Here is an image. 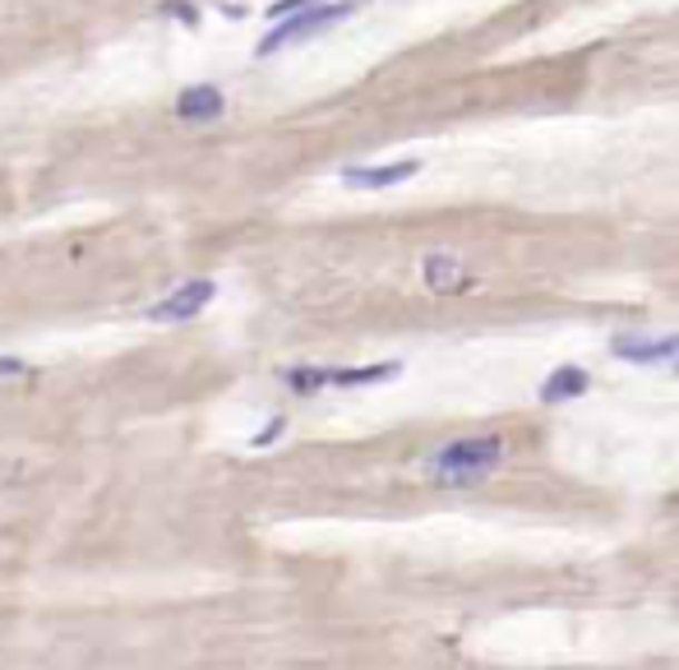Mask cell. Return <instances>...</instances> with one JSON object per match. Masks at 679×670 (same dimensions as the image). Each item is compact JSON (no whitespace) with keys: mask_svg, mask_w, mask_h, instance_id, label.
Returning a JSON list of instances; mask_svg holds the SVG:
<instances>
[{"mask_svg":"<svg viewBox=\"0 0 679 670\" xmlns=\"http://www.w3.org/2000/svg\"><path fill=\"white\" fill-rule=\"evenodd\" d=\"M500 463H504V435H462V440H449L444 449L430 453L425 472L435 485L468 491V485H481Z\"/></svg>","mask_w":679,"mask_h":670,"instance_id":"obj_1","label":"cell"},{"mask_svg":"<svg viewBox=\"0 0 679 670\" xmlns=\"http://www.w3.org/2000/svg\"><path fill=\"white\" fill-rule=\"evenodd\" d=\"M361 6L365 0H315V6H305V10H296L287 19H273V33L259 38V56H273L283 47H296L305 38H315V33H324V28L352 19Z\"/></svg>","mask_w":679,"mask_h":670,"instance_id":"obj_2","label":"cell"},{"mask_svg":"<svg viewBox=\"0 0 679 670\" xmlns=\"http://www.w3.org/2000/svg\"><path fill=\"white\" fill-rule=\"evenodd\" d=\"M213 300H218V283L213 278H190V283L171 287L167 296H158L152 306H144V319H152V324H190L213 306Z\"/></svg>","mask_w":679,"mask_h":670,"instance_id":"obj_3","label":"cell"},{"mask_svg":"<svg viewBox=\"0 0 679 670\" xmlns=\"http://www.w3.org/2000/svg\"><path fill=\"white\" fill-rule=\"evenodd\" d=\"M227 111V93L218 83H190L180 88L176 98V120H185V126H208V120H218Z\"/></svg>","mask_w":679,"mask_h":670,"instance_id":"obj_4","label":"cell"},{"mask_svg":"<svg viewBox=\"0 0 679 670\" xmlns=\"http://www.w3.org/2000/svg\"><path fill=\"white\" fill-rule=\"evenodd\" d=\"M412 176H421V158L384 162V167H343V180L356 190H388V186H403Z\"/></svg>","mask_w":679,"mask_h":670,"instance_id":"obj_5","label":"cell"},{"mask_svg":"<svg viewBox=\"0 0 679 670\" xmlns=\"http://www.w3.org/2000/svg\"><path fill=\"white\" fill-rule=\"evenodd\" d=\"M614 356L629 361V365L679 361V333H666V338H614Z\"/></svg>","mask_w":679,"mask_h":670,"instance_id":"obj_6","label":"cell"},{"mask_svg":"<svg viewBox=\"0 0 679 670\" xmlns=\"http://www.w3.org/2000/svg\"><path fill=\"white\" fill-rule=\"evenodd\" d=\"M421 278L430 292H440V296H453V292H468L472 287V273L462 268L457 255H425V268H421Z\"/></svg>","mask_w":679,"mask_h":670,"instance_id":"obj_7","label":"cell"},{"mask_svg":"<svg viewBox=\"0 0 679 670\" xmlns=\"http://www.w3.org/2000/svg\"><path fill=\"white\" fill-rule=\"evenodd\" d=\"M588 371L582 365H560L554 375H545V384H541V403L545 407H560V403H573V398H582L588 393Z\"/></svg>","mask_w":679,"mask_h":670,"instance_id":"obj_8","label":"cell"},{"mask_svg":"<svg viewBox=\"0 0 679 670\" xmlns=\"http://www.w3.org/2000/svg\"><path fill=\"white\" fill-rule=\"evenodd\" d=\"M403 375V361H380V365H356V371H333V388H365Z\"/></svg>","mask_w":679,"mask_h":670,"instance_id":"obj_9","label":"cell"},{"mask_svg":"<svg viewBox=\"0 0 679 670\" xmlns=\"http://www.w3.org/2000/svg\"><path fill=\"white\" fill-rule=\"evenodd\" d=\"M283 384L301 393V398H311L319 388H333V371H324V365H292V371H283Z\"/></svg>","mask_w":679,"mask_h":670,"instance_id":"obj_10","label":"cell"},{"mask_svg":"<svg viewBox=\"0 0 679 670\" xmlns=\"http://www.w3.org/2000/svg\"><path fill=\"white\" fill-rule=\"evenodd\" d=\"M283 435H287V416H273L268 425H259V431L250 435V444H255V449H273Z\"/></svg>","mask_w":679,"mask_h":670,"instance_id":"obj_11","label":"cell"},{"mask_svg":"<svg viewBox=\"0 0 679 670\" xmlns=\"http://www.w3.org/2000/svg\"><path fill=\"white\" fill-rule=\"evenodd\" d=\"M163 14H167V19H180L185 28L199 23V6H190V0H163Z\"/></svg>","mask_w":679,"mask_h":670,"instance_id":"obj_12","label":"cell"},{"mask_svg":"<svg viewBox=\"0 0 679 670\" xmlns=\"http://www.w3.org/2000/svg\"><path fill=\"white\" fill-rule=\"evenodd\" d=\"M28 375H33V365L23 356H0V380H28Z\"/></svg>","mask_w":679,"mask_h":670,"instance_id":"obj_13","label":"cell"},{"mask_svg":"<svg viewBox=\"0 0 679 670\" xmlns=\"http://www.w3.org/2000/svg\"><path fill=\"white\" fill-rule=\"evenodd\" d=\"M305 6H315V0H273V6H268V19H287V14L305 10Z\"/></svg>","mask_w":679,"mask_h":670,"instance_id":"obj_14","label":"cell"},{"mask_svg":"<svg viewBox=\"0 0 679 670\" xmlns=\"http://www.w3.org/2000/svg\"><path fill=\"white\" fill-rule=\"evenodd\" d=\"M675 371H679V361H675Z\"/></svg>","mask_w":679,"mask_h":670,"instance_id":"obj_15","label":"cell"}]
</instances>
